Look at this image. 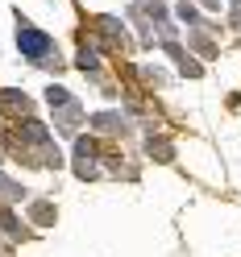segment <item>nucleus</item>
<instances>
[{"label": "nucleus", "mask_w": 241, "mask_h": 257, "mask_svg": "<svg viewBox=\"0 0 241 257\" xmlns=\"http://www.w3.org/2000/svg\"><path fill=\"white\" fill-rule=\"evenodd\" d=\"M17 42H21V54H29L34 62H38V58H46V54L54 50V42L46 38V34H38L34 25H21V29H17Z\"/></svg>", "instance_id": "nucleus-1"}]
</instances>
